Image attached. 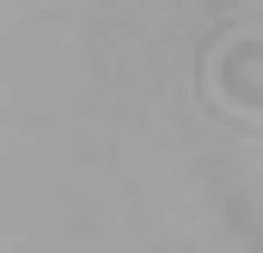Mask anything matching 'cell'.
I'll list each match as a JSON object with an SVG mask.
<instances>
[{"label": "cell", "instance_id": "1", "mask_svg": "<svg viewBox=\"0 0 263 253\" xmlns=\"http://www.w3.org/2000/svg\"><path fill=\"white\" fill-rule=\"evenodd\" d=\"M224 107H234V117L254 107V39H234V49H224Z\"/></svg>", "mask_w": 263, "mask_h": 253}]
</instances>
